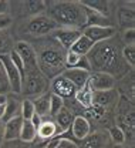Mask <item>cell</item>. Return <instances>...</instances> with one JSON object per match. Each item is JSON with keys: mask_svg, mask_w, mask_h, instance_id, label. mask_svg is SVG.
<instances>
[{"mask_svg": "<svg viewBox=\"0 0 135 148\" xmlns=\"http://www.w3.org/2000/svg\"><path fill=\"white\" fill-rule=\"evenodd\" d=\"M121 50V44L114 41V38L95 43L90 53L85 56L91 71L108 73L115 78L128 74V64L124 61Z\"/></svg>", "mask_w": 135, "mask_h": 148, "instance_id": "cell-1", "label": "cell"}, {"mask_svg": "<svg viewBox=\"0 0 135 148\" xmlns=\"http://www.w3.org/2000/svg\"><path fill=\"white\" fill-rule=\"evenodd\" d=\"M34 51L37 56V67L47 80H53L65 70V50L53 37L50 40H40Z\"/></svg>", "mask_w": 135, "mask_h": 148, "instance_id": "cell-2", "label": "cell"}, {"mask_svg": "<svg viewBox=\"0 0 135 148\" xmlns=\"http://www.w3.org/2000/svg\"><path fill=\"white\" fill-rule=\"evenodd\" d=\"M48 17L58 27L82 30L85 27V9L80 1H54L48 7Z\"/></svg>", "mask_w": 135, "mask_h": 148, "instance_id": "cell-3", "label": "cell"}, {"mask_svg": "<svg viewBox=\"0 0 135 148\" xmlns=\"http://www.w3.org/2000/svg\"><path fill=\"white\" fill-rule=\"evenodd\" d=\"M48 80L40 73V70L27 71L21 81V94L27 97H39L47 92Z\"/></svg>", "mask_w": 135, "mask_h": 148, "instance_id": "cell-4", "label": "cell"}, {"mask_svg": "<svg viewBox=\"0 0 135 148\" xmlns=\"http://www.w3.org/2000/svg\"><path fill=\"white\" fill-rule=\"evenodd\" d=\"M118 114H117V124L119 128L127 134H134L135 130V112L132 103H128V100L119 97L118 103Z\"/></svg>", "mask_w": 135, "mask_h": 148, "instance_id": "cell-5", "label": "cell"}, {"mask_svg": "<svg viewBox=\"0 0 135 148\" xmlns=\"http://www.w3.org/2000/svg\"><path fill=\"white\" fill-rule=\"evenodd\" d=\"M57 29V23L46 14H39V16L30 17V20L26 23V32L36 37L47 36Z\"/></svg>", "mask_w": 135, "mask_h": 148, "instance_id": "cell-6", "label": "cell"}, {"mask_svg": "<svg viewBox=\"0 0 135 148\" xmlns=\"http://www.w3.org/2000/svg\"><path fill=\"white\" fill-rule=\"evenodd\" d=\"M13 50L21 58V61L24 64V69H26V73L27 71H33V70H39V67H37V56H36V51H34V47L30 43H27L24 40H19V41L14 43Z\"/></svg>", "mask_w": 135, "mask_h": 148, "instance_id": "cell-7", "label": "cell"}, {"mask_svg": "<svg viewBox=\"0 0 135 148\" xmlns=\"http://www.w3.org/2000/svg\"><path fill=\"white\" fill-rule=\"evenodd\" d=\"M0 63L3 66V70L6 73L7 81H9V87H10V92L14 94H21V75H20L19 70L14 67L13 61L10 60L9 54L0 56Z\"/></svg>", "mask_w": 135, "mask_h": 148, "instance_id": "cell-8", "label": "cell"}, {"mask_svg": "<svg viewBox=\"0 0 135 148\" xmlns=\"http://www.w3.org/2000/svg\"><path fill=\"white\" fill-rule=\"evenodd\" d=\"M77 91V87L68 78H65L63 74H60V75L54 77L51 80V92L58 95V97H61L64 101L76 98Z\"/></svg>", "mask_w": 135, "mask_h": 148, "instance_id": "cell-9", "label": "cell"}, {"mask_svg": "<svg viewBox=\"0 0 135 148\" xmlns=\"http://www.w3.org/2000/svg\"><path fill=\"white\" fill-rule=\"evenodd\" d=\"M88 86L93 91H107L112 90L117 86V78L108 73L91 71L88 78Z\"/></svg>", "mask_w": 135, "mask_h": 148, "instance_id": "cell-10", "label": "cell"}, {"mask_svg": "<svg viewBox=\"0 0 135 148\" xmlns=\"http://www.w3.org/2000/svg\"><path fill=\"white\" fill-rule=\"evenodd\" d=\"M82 34L78 29H68V27H58L57 30L53 32V38L67 51L71 49V46L78 40V37Z\"/></svg>", "mask_w": 135, "mask_h": 148, "instance_id": "cell-11", "label": "cell"}, {"mask_svg": "<svg viewBox=\"0 0 135 148\" xmlns=\"http://www.w3.org/2000/svg\"><path fill=\"white\" fill-rule=\"evenodd\" d=\"M82 34L88 37L94 44L95 43H101L110 38H114L117 34V30L114 26H108V27H98V26H93V27H84Z\"/></svg>", "mask_w": 135, "mask_h": 148, "instance_id": "cell-12", "label": "cell"}, {"mask_svg": "<svg viewBox=\"0 0 135 148\" xmlns=\"http://www.w3.org/2000/svg\"><path fill=\"white\" fill-rule=\"evenodd\" d=\"M110 143L111 141H110L108 132L100 130V131L90 132L78 145V148H108Z\"/></svg>", "mask_w": 135, "mask_h": 148, "instance_id": "cell-13", "label": "cell"}, {"mask_svg": "<svg viewBox=\"0 0 135 148\" xmlns=\"http://www.w3.org/2000/svg\"><path fill=\"white\" fill-rule=\"evenodd\" d=\"M70 132L74 138V141H82L90 132H91V123L84 117V115H77L74 117L71 127H70Z\"/></svg>", "mask_w": 135, "mask_h": 148, "instance_id": "cell-14", "label": "cell"}, {"mask_svg": "<svg viewBox=\"0 0 135 148\" xmlns=\"http://www.w3.org/2000/svg\"><path fill=\"white\" fill-rule=\"evenodd\" d=\"M118 100H119V92L117 91V88L107 90V91H94L93 94V103L104 107L105 110L117 106Z\"/></svg>", "mask_w": 135, "mask_h": 148, "instance_id": "cell-15", "label": "cell"}, {"mask_svg": "<svg viewBox=\"0 0 135 148\" xmlns=\"http://www.w3.org/2000/svg\"><path fill=\"white\" fill-rule=\"evenodd\" d=\"M21 125H23L21 115L6 121L4 123V132H3V141H17L20 138Z\"/></svg>", "mask_w": 135, "mask_h": 148, "instance_id": "cell-16", "label": "cell"}, {"mask_svg": "<svg viewBox=\"0 0 135 148\" xmlns=\"http://www.w3.org/2000/svg\"><path fill=\"white\" fill-rule=\"evenodd\" d=\"M61 74H63L65 78H68V80L77 87V90H80L81 87H84V86L88 83V78H90L91 71L81 70V69H65Z\"/></svg>", "mask_w": 135, "mask_h": 148, "instance_id": "cell-17", "label": "cell"}, {"mask_svg": "<svg viewBox=\"0 0 135 148\" xmlns=\"http://www.w3.org/2000/svg\"><path fill=\"white\" fill-rule=\"evenodd\" d=\"M60 134H61V131L58 130V127L56 125V123L51 117L48 120L43 118L40 125L37 127V137L41 138V140H46V141L51 140L53 137H57Z\"/></svg>", "mask_w": 135, "mask_h": 148, "instance_id": "cell-18", "label": "cell"}, {"mask_svg": "<svg viewBox=\"0 0 135 148\" xmlns=\"http://www.w3.org/2000/svg\"><path fill=\"white\" fill-rule=\"evenodd\" d=\"M64 66H65V69H81V70L91 71V69H90V63H88L87 57H85V56L76 54V53L70 51V50L65 51Z\"/></svg>", "mask_w": 135, "mask_h": 148, "instance_id": "cell-19", "label": "cell"}, {"mask_svg": "<svg viewBox=\"0 0 135 148\" xmlns=\"http://www.w3.org/2000/svg\"><path fill=\"white\" fill-rule=\"evenodd\" d=\"M53 120H54L56 125H57L58 130H60L61 134H63V132H65V131L70 130L71 123H73V120H74V114H73V111L70 110L68 107L64 106L61 110L58 111V114L53 118Z\"/></svg>", "mask_w": 135, "mask_h": 148, "instance_id": "cell-20", "label": "cell"}, {"mask_svg": "<svg viewBox=\"0 0 135 148\" xmlns=\"http://www.w3.org/2000/svg\"><path fill=\"white\" fill-rule=\"evenodd\" d=\"M93 26L108 27V26H111V21H110V18L107 16H102V14L97 13L94 10L85 9V27H93Z\"/></svg>", "mask_w": 135, "mask_h": 148, "instance_id": "cell-21", "label": "cell"}, {"mask_svg": "<svg viewBox=\"0 0 135 148\" xmlns=\"http://www.w3.org/2000/svg\"><path fill=\"white\" fill-rule=\"evenodd\" d=\"M118 24L121 29H134L135 24V14L134 7H119L118 9Z\"/></svg>", "mask_w": 135, "mask_h": 148, "instance_id": "cell-22", "label": "cell"}, {"mask_svg": "<svg viewBox=\"0 0 135 148\" xmlns=\"http://www.w3.org/2000/svg\"><path fill=\"white\" fill-rule=\"evenodd\" d=\"M31 101L34 104V111L39 117L44 118V117L50 115V92H44Z\"/></svg>", "mask_w": 135, "mask_h": 148, "instance_id": "cell-23", "label": "cell"}, {"mask_svg": "<svg viewBox=\"0 0 135 148\" xmlns=\"http://www.w3.org/2000/svg\"><path fill=\"white\" fill-rule=\"evenodd\" d=\"M6 110H4V117H3V123L14 118V117H19L20 115V110H21V103H20L17 98H13V97H6Z\"/></svg>", "mask_w": 135, "mask_h": 148, "instance_id": "cell-24", "label": "cell"}, {"mask_svg": "<svg viewBox=\"0 0 135 148\" xmlns=\"http://www.w3.org/2000/svg\"><path fill=\"white\" fill-rule=\"evenodd\" d=\"M37 138V128L31 124L30 120H23V125H21V131H20V141L30 144L34 143V140Z\"/></svg>", "mask_w": 135, "mask_h": 148, "instance_id": "cell-25", "label": "cell"}, {"mask_svg": "<svg viewBox=\"0 0 135 148\" xmlns=\"http://www.w3.org/2000/svg\"><path fill=\"white\" fill-rule=\"evenodd\" d=\"M93 94H94V91L90 88V86H88V83H87L84 87H81L77 91V94H76V101H77L84 110H87V108H90V107L94 104V103H93Z\"/></svg>", "mask_w": 135, "mask_h": 148, "instance_id": "cell-26", "label": "cell"}, {"mask_svg": "<svg viewBox=\"0 0 135 148\" xmlns=\"http://www.w3.org/2000/svg\"><path fill=\"white\" fill-rule=\"evenodd\" d=\"M80 3L85 9L94 10V12L102 14V16H107L108 17V14H110V3L105 1V0H82Z\"/></svg>", "mask_w": 135, "mask_h": 148, "instance_id": "cell-27", "label": "cell"}, {"mask_svg": "<svg viewBox=\"0 0 135 148\" xmlns=\"http://www.w3.org/2000/svg\"><path fill=\"white\" fill-rule=\"evenodd\" d=\"M93 46H94V43H93L88 37H85L84 34H81V36L78 37L77 41L71 46L70 51H73V53L80 54V56H87L90 53V50L93 49Z\"/></svg>", "mask_w": 135, "mask_h": 148, "instance_id": "cell-28", "label": "cell"}, {"mask_svg": "<svg viewBox=\"0 0 135 148\" xmlns=\"http://www.w3.org/2000/svg\"><path fill=\"white\" fill-rule=\"evenodd\" d=\"M46 9H47L46 1H41V0H30V1H24V10H26V13H27L29 16H31V17L41 14Z\"/></svg>", "mask_w": 135, "mask_h": 148, "instance_id": "cell-29", "label": "cell"}, {"mask_svg": "<svg viewBox=\"0 0 135 148\" xmlns=\"http://www.w3.org/2000/svg\"><path fill=\"white\" fill-rule=\"evenodd\" d=\"M14 47V43L12 40V36L7 30H0V56L9 54Z\"/></svg>", "mask_w": 135, "mask_h": 148, "instance_id": "cell-30", "label": "cell"}, {"mask_svg": "<svg viewBox=\"0 0 135 148\" xmlns=\"http://www.w3.org/2000/svg\"><path fill=\"white\" fill-rule=\"evenodd\" d=\"M107 114V110L101 106H97V104H93L90 108L84 110V117L90 121V120H95V121H101Z\"/></svg>", "mask_w": 135, "mask_h": 148, "instance_id": "cell-31", "label": "cell"}, {"mask_svg": "<svg viewBox=\"0 0 135 148\" xmlns=\"http://www.w3.org/2000/svg\"><path fill=\"white\" fill-rule=\"evenodd\" d=\"M107 132H108L110 141H111L114 145H122V144L127 141V135H125V132L119 128L118 125H112Z\"/></svg>", "mask_w": 135, "mask_h": 148, "instance_id": "cell-32", "label": "cell"}, {"mask_svg": "<svg viewBox=\"0 0 135 148\" xmlns=\"http://www.w3.org/2000/svg\"><path fill=\"white\" fill-rule=\"evenodd\" d=\"M64 106H65V101H64L61 97H58L56 94L50 92V117H51V118H54L58 114V111L61 110Z\"/></svg>", "mask_w": 135, "mask_h": 148, "instance_id": "cell-33", "label": "cell"}, {"mask_svg": "<svg viewBox=\"0 0 135 148\" xmlns=\"http://www.w3.org/2000/svg\"><path fill=\"white\" fill-rule=\"evenodd\" d=\"M36 114L34 111V104L30 98H26L21 101V110H20V115L23 120H31L33 115Z\"/></svg>", "mask_w": 135, "mask_h": 148, "instance_id": "cell-34", "label": "cell"}, {"mask_svg": "<svg viewBox=\"0 0 135 148\" xmlns=\"http://www.w3.org/2000/svg\"><path fill=\"white\" fill-rule=\"evenodd\" d=\"M121 56H122L124 61H125L131 69H134L135 67V44L124 46L122 50H121Z\"/></svg>", "mask_w": 135, "mask_h": 148, "instance_id": "cell-35", "label": "cell"}, {"mask_svg": "<svg viewBox=\"0 0 135 148\" xmlns=\"http://www.w3.org/2000/svg\"><path fill=\"white\" fill-rule=\"evenodd\" d=\"M7 92H10V87H9V81H7L6 73L3 70V66L0 63V94L7 97Z\"/></svg>", "mask_w": 135, "mask_h": 148, "instance_id": "cell-36", "label": "cell"}, {"mask_svg": "<svg viewBox=\"0 0 135 148\" xmlns=\"http://www.w3.org/2000/svg\"><path fill=\"white\" fill-rule=\"evenodd\" d=\"M122 41L125 43V46H131L135 44V29H127L122 33Z\"/></svg>", "mask_w": 135, "mask_h": 148, "instance_id": "cell-37", "label": "cell"}, {"mask_svg": "<svg viewBox=\"0 0 135 148\" xmlns=\"http://www.w3.org/2000/svg\"><path fill=\"white\" fill-rule=\"evenodd\" d=\"M56 148H78V144L74 140H68V138L60 137V141L56 145Z\"/></svg>", "mask_w": 135, "mask_h": 148, "instance_id": "cell-38", "label": "cell"}, {"mask_svg": "<svg viewBox=\"0 0 135 148\" xmlns=\"http://www.w3.org/2000/svg\"><path fill=\"white\" fill-rule=\"evenodd\" d=\"M13 23L12 17L9 14H0V30H6L7 27H10Z\"/></svg>", "mask_w": 135, "mask_h": 148, "instance_id": "cell-39", "label": "cell"}, {"mask_svg": "<svg viewBox=\"0 0 135 148\" xmlns=\"http://www.w3.org/2000/svg\"><path fill=\"white\" fill-rule=\"evenodd\" d=\"M7 10H9V1L0 0V14H7Z\"/></svg>", "mask_w": 135, "mask_h": 148, "instance_id": "cell-40", "label": "cell"}, {"mask_svg": "<svg viewBox=\"0 0 135 148\" xmlns=\"http://www.w3.org/2000/svg\"><path fill=\"white\" fill-rule=\"evenodd\" d=\"M3 132H4V123L0 121V145L3 143Z\"/></svg>", "mask_w": 135, "mask_h": 148, "instance_id": "cell-41", "label": "cell"}, {"mask_svg": "<svg viewBox=\"0 0 135 148\" xmlns=\"http://www.w3.org/2000/svg\"><path fill=\"white\" fill-rule=\"evenodd\" d=\"M4 110H6V106H4V103H1V104H0V121H1L3 117H4Z\"/></svg>", "mask_w": 135, "mask_h": 148, "instance_id": "cell-42", "label": "cell"}, {"mask_svg": "<svg viewBox=\"0 0 135 148\" xmlns=\"http://www.w3.org/2000/svg\"><path fill=\"white\" fill-rule=\"evenodd\" d=\"M1 103H6V95H1V94H0V104H1Z\"/></svg>", "mask_w": 135, "mask_h": 148, "instance_id": "cell-43", "label": "cell"}, {"mask_svg": "<svg viewBox=\"0 0 135 148\" xmlns=\"http://www.w3.org/2000/svg\"><path fill=\"white\" fill-rule=\"evenodd\" d=\"M112 148H124L122 145H115V147H112Z\"/></svg>", "mask_w": 135, "mask_h": 148, "instance_id": "cell-44", "label": "cell"}, {"mask_svg": "<svg viewBox=\"0 0 135 148\" xmlns=\"http://www.w3.org/2000/svg\"><path fill=\"white\" fill-rule=\"evenodd\" d=\"M43 148H44V147H43Z\"/></svg>", "mask_w": 135, "mask_h": 148, "instance_id": "cell-45", "label": "cell"}]
</instances>
